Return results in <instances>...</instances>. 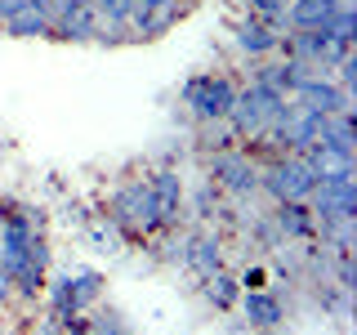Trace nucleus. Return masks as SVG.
Returning a JSON list of instances; mask_svg holds the SVG:
<instances>
[{
	"label": "nucleus",
	"mask_w": 357,
	"mask_h": 335,
	"mask_svg": "<svg viewBox=\"0 0 357 335\" xmlns=\"http://www.w3.org/2000/svg\"><path fill=\"white\" fill-rule=\"evenodd\" d=\"M237 308H241L245 327H250V331H259V335H277V331L286 327V304H282V295H277L273 286L241 290Z\"/></svg>",
	"instance_id": "obj_10"
},
{
	"label": "nucleus",
	"mask_w": 357,
	"mask_h": 335,
	"mask_svg": "<svg viewBox=\"0 0 357 335\" xmlns=\"http://www.w3.org/2000/svg\"><path fill=\"white\" fill-rule=\"evenodd\" d=\"M85 0H45V14H50V31H54V22L59 18H67L72 9H81Z\"/></svg>",
	"instance_id": "obj_24"
},
{
	"label": "nucleus",
	"mask_w": 357,
	"mask_h": 335,
	"mask_svg": "<svg viewBox=\"0 0 357 335\" xmlns=\"http://www.w3.org/2000/svg\"><path fill=\"white\" fill-rule=\"evenodd\" d=\"M290 98H295L299 107H308V112H321V117H340V112H349V117H353V94H349V89H340L326 72L304 76V81L290 89Z\"/></svg>",
	"instance_id": "obj_9"
},
{
	"label": "nucleus",
	"mask_w": 357,
	"mask_h": 335,
	"mask_svg": "<svg viewBox=\"0 0 357 335\" xmlns=\"http://www.w3.org/2000/svg\"><path fill=\"white\" fill-rule=\"evenodd\" d=\"M148 193H152V206H156V223H161V232L178 228V223L188 219V184L183 174L174 170V165H161V170L148 174Z\"/></svg>",
	"instance_id": "obj_8"
},
{
	"label": "nucleus",
	"mask_w": 357,
	"mask_h": 335,
	"mask_svg": "<svg viewBox=\"0 0 357 335\" xmlns=\"http://www.w3.org/2000/svg\"><path fill=\"white\" fill-rule=\"evenodd\" d=\"M308 210L317 219V232L331 223H357V184L353 170H335V174H317V188L308 197Z\"/></svg>",
	"instance_id": "obj_6"
},
{
	"label": "nucleus",
	"mask_w": 357,
	"mask_h": 335,
	"mask_svg": "<svg viewBox=\"0 0 357 335\" xmlns=\"http://www.w3.org/2000/svg\"><path fill=\"white\" fill-rule=\"evenodd\" d=\"M282 36H286L282 27H273V22H264V18H255V14H241L237 22H232V45H237L250 63L273 59V54L282 50Z\"/></svg>",
	"instance_id": "obj_11"
},
{
	"label": "nucleus",
	"mask_w": 357,
	"mask_h": 335,
	"mask_svg": "<svg viewBox=\"0 0 357 335\" xmlns=\"http://www.w3.org/2000/svg\"><path fill=\"white\" fill-rule=\"evenodd\" d=\"M183 0H134V14H130V31L134 40H156L183 18Z\"/></svg>",
	"instance_id": "obj_12"
},
{
	"label": "nucleus",
	"mask_w": 357,
	"mask_h": 335,
	"mask_svg": "<svg viewBox=\"0 0 357 335\" xmlns=\"http://www.w3.org/2000/svg\"><path fill=\"white\" fill-rule=\"evenodd\" d=\"M237 282H241V290H259V286H268V268L264 264H250Z\"/></svg>",
	"instance_id": "obj_25"
},
{
	"label": "nucleus",
	"mask_w": 357,
	"mask_h": 335,
	"mask_svg": "<svg viewBox=\"0 0 357 335\" xmlns=\"http://www.w3.org/2000/svg\"><path fill=\"white\" fill-rule=\"evenodd\" d=\"M340 5H349V0H290L282 27H290V31H317V27H326V22L335 18Z\"/></svg>",
	"instance_id": "obj_16"
},
{
	"label": "nucleus",
	"mask_w": 357,
	"mask_h": 335,
	"mask_svg": "<svg viewBox=\"0 0 357 335\" xmlns=\"http://www.w3.org/2000/svg\"><path fill=\"white\" fill-rule=\"evenodd\" d=\"M206 179L219 188L223 197L232 201H250L259 197V161H255L245 148H228V152H215L206 161Z\"/></svg>",
	"instance_id": "obj_7"
},
{
	"label": "nucleus",
	"mask_w": 357,
	"mask_h": 335,
	"mask_svg": "<svg viewBox=\"0 0 357 335\" xmlns=\"http://www.w3.org/2000/svg\"><path fill=\"white\" fill-rule=\"evenodd\" d=\"M85 335H134V331H130V322L121 318L116 308H98V313H89Z\"/></svg>",
	"instance_id": "obj_21"
},
{
	"label": "nucleus",
	"mask_w": 357,
	"mask_h": 335,
	"mask_svg": "<svg viewBox=\"0 0 357 335\" xmlns=\"http://www.w3.org/2000/svg\"><path fill=\"white\" fill-rule=\"evenodd\" d=\"M103 219H112L126 241H152L161 232L156 223V206H152V193H148V179H126L121 188H112L107 206H103Z\"/></svg>",
	"instance_id": "obj_2"
},
{
	"label": "nucleus",
	"mask_w": 357,
	"mask_h": 335,
	"mask_svg": "<svg viewBox=\"0 0 357 335\" xmlns=\"http://www.w3.org/2000/svg\"><path fill=\"white\" fill-rule=\"evenodd\" d=\"M89 5L98 9L103 22H130V14H134V0H89Z\"/></svg>",
	"instance_id": "obj_23"
},
{
	"label": "nucleus",
	"mask_w": 357,
	"mask_h": 335,
	"mask_svg": "<svg viewBox=\"0 0 357 335\" xmlns=\"http://www.w3.org/2000/svg\"><path fill=\"white\" fill-rule=\"evenodd\" d=\"M286 94H277V89H264L255 81L237 85V98H232V112H228V130L237 134V143L245 139H264V130L277 121V112H282Z\"/></svg>",
	"instance_id": "obj_5"
},
{
	"label": "nucleus",
	"mask_w": 357,
	"mask_h": 335,
	"mask_svg": "<svg viewBox=\"0 0 357 335\" xmlns=\"http://www.w3.org/2000/svg\"><path fill=\"white\" fill-rule=\"evenodd\" d=\"M107 290V277L98 268H63L45 277V318H54L67 335H85L89 313L98 308Z\"/></svg>",
	"instance_id": "obj_1"
},
{
	"label": "nucleus",
	"mask_w": 357,
	"mask_h": 335,
	"mask_svg": "<svg viewBox=\"0 0 357 335\" xmlns=\"http://www.w3.org/2000/svg\"><path fill=\"white\" fill-rule=\"evenodd\" d=\"M183 206H188V215H192V219H201V223L232 215V210L223 206V193H219L215 184H210V179H201V188H197V193H188V201H183Z\"/></svg>",
	"instance_id": "obj_19"
},
{
	"label": "nucleus",
	"mask_w": 357,
	"mask_h": 335,
	"mask_svg": "<svg viewBox=\"0 0 357 335\" xmlns=\"http://www.w3.org/2000/svg\"><path fill=\"white\" fill-rule=\"evenodd\" d=\"M5 36H18V40H36V36H50V14H45V0H22V5L0 22Z\"/></svg>",
	"instance_id": "obj_15"
},
{
	"label": "nucleus",
	"mask_w": 357,
	"mask_h": 335,
	"mask_svg": "<svg viewBox=\"0 0 357 335\" xmlns=\"http://www.w3.org/2000/svg\"><path fill=\"white\" fill-rule=\"evenodd\" d=\"M9 299H14V282H9V273L0 268V308H5Z\"/></svg>",
	"instance_id": "obj_27"
},
{
	"label": "nucleus",
	"mask_w": 357,
	"mask_h": 335,
	"mask_svg": "<svg viewBox=\"0 0 357 335\" xmlns=\"http://www.w3.org/2000/svg\"><path fill=\"white\" fill-rule=\"evenodd\" d=\"M98 27H103V18H98V9L85 0L81 9H72L67 18L54 22L50 36H54V40H76V45H85V40H98Z\"/></svg>",
	"instance_id": "obj_17"
},
{
	"label": "nucleus",
	"mask_w": 357,
	"mask_h": 335,
	"mask_svg": "<svg viewBox=\"0 0 357 335\" xmlns=\"http://www.w3.org/2000/svg\"><path fill=\"white\" fill-rule=\"evenodd\" d=\"M317 188V170L304 161V152H277L259 161V193L273 201H308Z\"/></svg>",
	"instance_id": "obj_4"
},
{
	"label": "nucleus",
	"mask_w": 357,
	"mask_h": 335,
	"mask_svg": "<svg viewBox=\"0 0 357 335\" xmlns=\"http://www.w3.org/2000/svg\"><path fill=\"white\" fill-rule=\"evenodd\" d=\"M273 232H277V241H290V246H308V241H317V219H312V210H308V201H273Z\"/></svg>",
	"instance_id": "obj_13"
},
{
	"label": "nucleus",
	"mask_w": 357,
	"mask_h": 335,
	"mask_svg": "<svg viewBox=\"0 0 357 335\" xmlns=\"http://www.w3.org/2000/svg\"><path fill=\"white\" fill-rule=\"evenodd\" d=\"M232 98H237V81H232L228 72H192L178 85V103L188 107V117H192L197 126L228 121Z\"/></svg>",
	"instance_id": "obj_3"
},
{
	"label": "nucleus",
	"mask_w": 357,
	"mask_h": 335,
	"mask_svg": "<svg viewBox=\"0 0 357 335\" xmlns=\"http://www.w3.org/2000/svg\"><path fill=\"white\" fill-rule=\"evenodd\" d=\"M85 241L94 246V251H107V255H121V251H126V232H121L112 219H103V215L85 219Z\"/></svg>",
	"instance_id": "obj_20"
},
{
	"label": "nucleus",
	"mask_w": 357,
	"mask_h": 335,
	"mask_svg": "<svg viewBox=\"0 0 357 335\" xmlns=\"http://www.w3.org/2000/svg\"><path fill=\"white\" fill-rule=\"evenodd\" d=\"M245 5V14H255V18H264V22H273V27H282L286 22V9H290V0H241ZM286 31V27H282Z\"/></svg>",
	"instance_id": "obj_22"
},
{
	"label": "nucleus",
	"mask_w": 357,
	"mask_h": 335,
	"mask_svg": "<svg viewBox=\"0 0 357 335\" xmlns=\"http://www.w3.org/2000/svg\"><path fill=\"white\" fill-rule=\"evenodd\" d=\"M178 264H183L192 277H210V273H219V268H228V251H223V237H219V232H210V228H206V232H188Z\"/></svg>",
	"instance_id": "obj_14"
},
{
	"label": "nucleus",
	"mask_w": 357,
	"mask_h": 335,
	"mask_svg": "<svg viewBox=\"0 0 357 335\" xmlns=\"http://www.w3.org/2000/svg\"><path fill=\"white\" fill-rule=\"evenodd\" d=\"M201 282V299H206L215 313H228V308H237V299H241V282H237V273H228V268H219V273H210V277H197Z\"/></svg>",
	"instance_id": "obj_18"
},
{
	"label": "nucleus",
	"mask_w": 357,
	"mask_h": 335,
	"mask_svg": "<svg viewBox=\"0 0 357 335\" xmlns=\"http://www.w3.org/2000/svg\"><path fill=\"white\" fill-rule=\"evenodd\" d=\"M27 335H67V331H63L54 318H40V322H31V331H27Z\"/></svg>",
	"instance_id": "obj_26"
}]
</instances>
